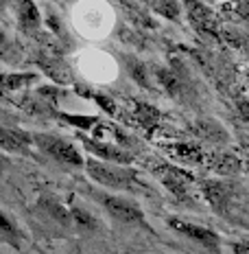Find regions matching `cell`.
<instances>
[{
	"instance_id": "obj_7",
	"label": "cell",
	"mask_w": 249,
	"mask_h": 254,
	"mask_svg": "<svg viewBox=\"0 0 249 254\" xmlns=\"http://www.w3.org/2000/svg\"><path fill=\"white\" fill-rule=\"evenodd\" d=\"M81 136V142L83 147L92 153V156L100 158V160L105 162H118V165H129V162H134V153L120 149V147L112 145V142H100V140H92L88 138L86 134H79Z\"/></svg>"
},
{
	"instance_id": "obj_1",
	"label": "cell",
	"mask_w": 249,
	"mask_h": 254,
	"mask_svg": "<svg viewBox=\"0 0 249 254\" xmlns=\"http://www.w3.org/2000/svg\"><path fill=\"white\" fill-rule=\"evenodd\" d=\"M201 195L208 199V204L225 219H236L238 215H245L243 204V189L232 180H199Z\"/></svg>"
},
{
	"instance_id": "obj_15",
	"label": "cell",
	"mask_w": 249,
	"mask_h": 254,
	"mask_svg": "<svg viewBox=\"0 0 249 254\" xmlns=\"http://www.w3.org/2000/svg\"><path fill=\"white\" fill-rule=\"evenodd\" d=\"M18 2V11H20V22L24 29H38L40 26V11L33 4V0H15Z\"/></svg>"
},
{
	"instance_id": "obj_9",
	"label": "cell",
	"mask_w": 249,
	"mask_h": 254,
	"mask_svg": "<svg viewBox=\"0 0 249 254\" xmlns=\"http://www.w3.org/2000/svg\"><path fill=\"white\" fill-rule=\"evenodd\" d=\"M186 11H188V18L193 20V24L197 26L199 31L216 35V31H214L216 24H214V18H212V11L208 7H203L197 0H186Z\"/></svg>"
},
{
	"instance_id": "obj_6",
	"label": "cell",
	"mask_w": 249,
	"mask_h": 254,
	"mask_svg": "<svg viewBox=\"0 0 249 254\" xmlns=\"http://www.w3.org/2000/svg\"><path fill=\"white\" fill-rule=\"evenodd\" d=\"M168 226H171L175 232L188 237L190 241L199 243V246L208 248V250H219L221 248V237L216 235L214 230L205 228V226L193 224V221H186V219H179V217H171V219H168Z\"/></svg>"
},
{
	"instance_id": "obj_11",
	"label": "cell",
	"mask_w": 249,
	"mask_h": 254,
	"mask_svg": "<svg viewBox=\"0 0 249 254\" xmlns=\"http://www.w3.org/2000/svg\"><path fill=\"white\" fill-rule=\"evenodd\" d=\"M166 151H171L173 158L188 165H203L205 153L199 149L197 145H188V142H175V145H166Z\"/></svg>"
},
{
	"instance_id": "obj_18",
	"label": "cell",
	"mask_w": 249,
	"mask_h": 254,
	"mask_svg": "<svg viewBox=\"0 0 249 254\" xmlns=\"http://www.w3.org/2000/svg\"><path fill=\"white\" fill-rule=\"evenodd\" d=\"M2 40H4V35H2V33H0V42H2Z\"/></svg>"
},
{
	"instance_id": "obj_16",
	"label": "cell",
	"mask_w": 249,
	"mask_h": 254,
	"mask_svg": "<svg viewBox=\"0 0 249 254\" xmlns=\"http://www.w3.org/2000/svg\"><path fill=\"white\" fill-rule=\"evenodd\" d=\"M195 131L201 136V138L210 140V142H225L227 140V134L223 131V127L216 125L214 121H199L197 127H195Z\"/></svg>"
},
{
	"instance_id": "obj_4",
	"label": "cell",
	"mask_w": 249,
	"mask_h": 254,
	"mask_svg": "<svg viewBox=\"0 0 249 254\" xmlns=\"http://www.w3.org/2000/svg\"><path fill=\"white\" fill-rule=\"evenodd\" d=\"M99 202L116 221H120V224L149 228V226H147V217L140 210V206H136L134 202H129V199L118 197V195H99Z\"/></svg>"
},
{
	"instance_id": "obj_10",
	"label": "cell",
	"mask_w": 249,
	"mask_h": 254,
	"mask_svg": "<svg viewBox=\"0 0 249 254\" xmlns=\"http://www.w3.org/2000/svg\"><path fill=\"white\" fill-rule=\"evenodd\" d=\"M31 147V134H22L18 129H9V127L0 125V149L22 153Z\"/></svg>"
},
{
	"instance_id": "obj_14",
	"label": "cell",
	"mask_w": 249,
	"mask_h": 254,
	"mask_svg": "<svg viewBox=\"0 0 249 254\" xmlns=\"http://www.w3.org/2000/svg\"><path fill=\"white\" fill-rule=\"evenodd\" d=\"M68 215H70V219L75 221L77 226H81V228H88V230H97L100 221L90 213L88 208H83L81 204H70L68 206Z\"/></svg>"
},
{
	"instance_id": "obj_13",
	"label": "cell",
	"mask_w": 249,
	"mask_h": 254,
	"mask_svg": "<svg viewBox=\"0 0 249 254\" xmlns=\"http://www.w3.org/2000/svg\"><path fill=\"white\" fill-rule=\"evenodd\" d=\"M0 239H4L9 246H13L15 250H20V248H22V241H24L22 230H20L18 226H15V221L9 219L2 210H0Z\"/></svg>"
},
{
	"instance_id": "obj_17",
	"label": "cell",
	"mask_w": 249,
	"mask_h": 254,
	"mask_svg": "<svg viewBox=\"0 0 249 254\" xmlns=\"http://www.w3.org/2000/svg\"><path fill=\"white\" fill-rule=\"evenodd\" d=\"M35 79L33 75H2L0 72V92L2 90H13V88H20L24 81H31Z\"/></svg>"
},
{
	"instance_id": "obj_12",
	"label": "cell",
	"mask_w": 249,
	"mask_h": 254,
	"mask_svg": "<svg viewBox=\"0 0 249 254\" xmlns=\"http://www.w3.org/2000/svg\"><path fill=\"white\" fill-rule=\"evenodd\" d=\"M134 119H136V123L145 127L149 134H153V129L160 125V112L149 103H136Z\"/></svg>"
},
{
	"instance_id": "obj_2",
	"label": "cell",
	"mask_w": 249,
	"mask_h": 254,
	"mask_svg": "<svg viewBox=\"0 0 249 254\" xmlns=\"http://www.w3.org/2000/svg\"><path fill=\"white\" fill-rule=\"evenodd\" d=\"M83 165L88 169V176L94 180V182L103 184L107 189H136L140 187V180H138V171L131 167L118 165V162H105L99 160V158H90V160H83Z\"/></svg>"
},
{
	"instance_id": "obj_8",
	"label": "cell",
	"mask_w": 249,
	"mask_h": 254,
	"mask_svg": "<svg viewBox=\"0 0 249 254\" xmlns=\"http://www.w3.org/2000/svg\"><path fill=\"white\" fill-rule=\"evenodd\" d=\"M203 165L210 171H216L219 176H238L243 171L241 158L234 153H208L203 158Z\"/></svg>"
},
{
	"instance_id": "obj_3",
	"label": "cell",
	"mask_w": 249,
	"mask_h": 254,
	"mask_svg": "<svg viewBox=\"0 0 249 254\" xmlns=\"http://www.w3.org/2000/svg\"><path fill=\"white\" fill-rule=\"evenodd\" d=\"M31 142H35L40 151H44L46 156L52 158L55 162H59V165H66V167L83 165V158L77 151V147L55 134H31Z\"/></svg>"
},
{
	"instance_id": "obj_5",
	"label": "cell",
	"mask_w": 249,
	"mask_h": 254,
	"mask_svg": "<svg viewBox=\"0 0 249 254\" xmlns=\"http://www.w3.org/2000/svg\"><path fill=\"white\" fill-rule=\"evenodd\" d=\"M153 173L162 180V184L171 190L177 199H184V202L190 199V195H193V184H195L193 173L184 171V169H179V167L166 165V162L153 167Z\"/></svg>"
}]
</instances>
